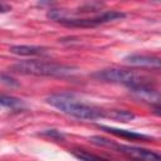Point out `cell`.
I'll list each match as a JSON object with an SVG mask.
<instances>
[{
	"instance_id": "277c9868",
	"label": "cell",
	"mask_w": 161,
	"mask_h": 161,
	"mask_svg": "<svg viewBox=\"0 0 161 161\" xmlns=\"http://www.w3.org/2000/svg\"><path fill=\"white\" fill-rule=\"evenodd\" d=\"M89 141L97 146H102V147H107V148H112L116 152H119L122 155H126L127 157L131 158H136V160H145V161H153V160H158L160 155L147 150V148H142V147H136V146H130V145H121V143H116L112 140H108L106 137H101V136H92L89 137Z\"/></svg>"
},
{
	"instance_id": "9a60e30c",
	"label": "cell",
	"mask_w": 161,
	"mask_h": 161,
	"mask_svg": "<svg viewBox=\"0 0 161 161\" xmlns=\"http://www.w3.org/2000/svg\"><path fill=\"white\" fill-rule=\"evenodd\" d=\"M38 3L42 6H52L55 4V0H38Z\"/></svg>"
},
{
	"instance_id": "7a4b0ae2",
	"label": "cell",
	"mask_w": 161,
	"mask_h": 161,
	"mask_svg": "<svg viewBox=\"0 0 161 161\" xmlns=\"http://www.w3.org/2000/svg\"><path fill=\"white\" fill-rule=\"evenodd\" d=\"M75 67L43 60H24L11 67L13 72L25 75H40V77H65L75 72Z\"/></svg>"
},
{
	"instance_id": "5bb4252c",
	"label": "cell",
	"mask_w": 161,
	"mask_h": 161,
	"mask_svg": "<svg viewBox=\"0 0 161 161\" xmlns=\"http://www.w3.org/2000/svg\"><path fill=\"white\" fill-rule=\"evenodd\" d=\"M0 83L6 84V86H18V82L14 78H11V77H9L8 74H4V73L0 74Z\"/></svg>"
},
{
	"instance_id": "ba28073f",
	"label": "cell",
	"mask_w": 161,
	"mask_h": 161,
	"mask_svg": "<svg viewBox=\"0 0 161 161\" xmlns=\"http://www.w3.org/2000/svg\"><path fill=\"white\" fill-rule=\"evenodd\" d=\"M101 130L112 133L117 137H122L126 140H131V141H148L152 140L151 136L143 135V133H138L135 131H127V130H121V128H114V127H109V126H98Z\"/></svg>"
},
{
	"instance_id": "2e32d148",
	"label": "cell",
	"mask_w": 161,
	"mask_h": 161,
	"mask_svg": "<svg viewBox=\"0 0 161 161\" xmlns=\"http://www.w3.org/2000/svg\"><path fill=\"white\" fill-rule=\"evenodd\" d=\"M11 8L9 6V5H5V4H0V11L1 13H6V11H9Z\"/></svg>"
},
{
	"instance_id": "52a82bcc",
	"label": "cell",
	"mask_w": 161,
	"mask_h": 161,
	"mask_svg": "<svg viewBox=\"0 0 161 161\" xmlns=\"http://www.w3.org/2000/svg\"><path fill=\"white\" fill-rule=\"evenodd\" d=\"M130 91H131L136 97H138V98L142 99V101L158 104V101H160L158 93H157V91H155V89L151 87V84H138V86H133V87H130Z\"/></svg>"
},
{
	"instance_id": "5b68a950",
	"label": "cell",
	"mask_w": 161,
	"mask_h": 161,
	"mask_svg": "<svg viewBox=\"0 0 161 161\" xmlns=\"http://www.w3.org/2000/svg\"><path fill=\"white\" fill-rule=\"evenodd\" d=\"M125 16H126V14L122 11L107 10L96 16H91V18H72L70 16L64 20H60L59 23L62 25L69 26V28H93V26H98V25H102L106 23L123 19Z\"/></svg>"
},
{
	"instance_id": "8992f818",
	"label": "cell",
	"mask_w": 161,
	"mask_h": 161,
	"mask_svg": "<svg viewBox=\"0 0 161 161\" xmlns=\"http://www.w3.org/2000/svg\"><path fill=\"white\" fill-rule=\"evenodd\" d=\"M125 63L133 65V67H140V68H148V69H160V58L153 57V55H145V54H130L125 57Z\"/></svg>"
},
{
	"instance_id": "4fadbf2b",
	"label": "cell",
	"mask_w": 161,
	"mask_h": 161,
	"mask_svg": "<svg viewBox=\"0 0 161 161\" xmlns=\"http://www.w3.org/2000/svg\"><path fill=\"white\" fill-rule=\"evenodd\" d=\"M42 135L55 138V140H64V135L60 131H57V130H47V131H43Z\"/></svg>"
},
{
	"instance_id": "3957f363",
	"label": "cell",
	"mask_w": 161,
	"mask_h": 161,
	"mask_svg": "<svg viewBox=\"0 0 161 161\" xmlns=\"http://www.w3.org/2000/svg\"><path fill=\"white\" fill-rule=\"evenodd\" d=\"M92 77L97 78L98 80H103L108 83L123 84V86H127L128 88L138 84H151L148 78L131 69H119V68L103 69L93 73Z\"/></svg>"
},
{
	"instance_id": "7c38bea8",
	"label": "cell",
	"mask_w": 161,
	"mask_h": 161,
	"mask_svg": "<svg viewBox=\"0 0 161 161\" xmlns=\"http://www.w3.org/2000/svg\"><path fill=\"white\" fill-rule=\"evenodd\" d=\"M73 155H74L77 158H79V160H103V158H107V157H103V156L87 153L86 151H80V152H75V151H73Z\"/></svg>"
},
{
	"instance_id": "30bf717a",
	"label": "cell",
	"mask_w": 161,
	"mask_h": 161,
	"mask_svg": "<svg viewBox=\"0 0 161 161\" xmlns=\"http://www.w3.org/2000/svg\"><path fill=\"white\" fill-rule=\"evenodd\" d=\"M0 106L6 107V108H11V109H21L25 107L23 99L14 97V96L5 94V93H0Z\"/></svg>"
},
{
	"instance_id": "6da1fadb",
	"label": "cell",
	"mask_w": 161,
	"mask_h": 161,
	"mask_svg": "<svg viewBox=\"0 0 161 161\" xmlns=\"http://www.w3.org/2000/svg\"><path fill=\"white\" fill-rule=\"evenodd\" d=\"M47 103L59 109L60 112L80 118V119H98L107 118L108 109H103L77 99L68 93H55L47 98Z\"/></svg>"
},
{
	"instance_id": "e0dca14e",
	"label": "cell",
	"mask_w": 161,
	"mask_h": 161,
	"mask_svg": "<svg viewBox=\"0 0 161 161\" xmlns=\"http://www.w3.org/2000/svg\"><path fill=\"white\" fill-rule=\"evenodd\" d=\"M155 1H160V0H155Z\"/></svg>"
},
{
	"instance_id": "9c48e42d",
	"label": "cell",
	"mask_w": 161,
	"mask_h": 161,
	"mask_svg": "<svg viewBox=\"0 0 161 161\" xmlns=\"http://www.w3.org/2000/svg\"><path fill=\"white\" fill-rule=\"evenodd\" d=\"M10 52L16 55L23 57H36V55H47L48 50L43 47L38 45H13L10 47Z\"/></svg>"
},
{
	"instance_id": "8fae6325",
	"label": "cell",
	"mask_w": 161,
	"mask_h": 161,
	"mask_svg": "<svg viewBox=\"0 0 161 161\" xmlns=\"http://www.w3.org/2000/svg\"><path fill=\"white\" fill-rule=\"evenodd\" d=\"M107 118H112L116 121L121 122H127L135 118V114L127 109H108V116Z\"/></svg>"
}]
</instances>
